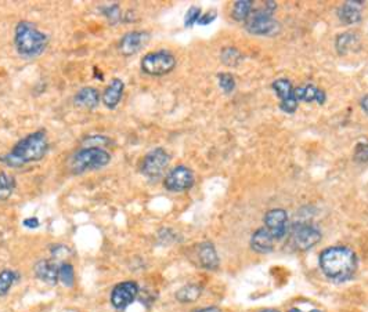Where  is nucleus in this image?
Segmentation results:
<instances>
[{
	"instance_id": "obj_25",
	"label": "nucleus",
	"mask_w": 368,
	"mask_h": 312,
	"mask_svg": "<svg viewBox=\"0 0 368 312\" xmlns=\"http://www.w3.org/2000/svg\"><path fill=\"white\" fill-rule=\"evenodd\" d=\"M58 282L64 286V287H74L75 285V268L71 263H67V261H63L60 264V268H58Z\"/></svg>"
},
{
	"instance_id": "obj_13",
	"label": "nucleus",
	"mask_w": 368,
	"mask_h": 312,
	"mask_svg": "<svg viewBox=\"0 0 368 312\" xmlns=\"http://www.w3.org/2000/svg\"><path fill=\"white\" fill-rule=\"evenodd\" d=\"M265 228L276 241L283 239L288 232V214L283 209H272L265 216Z\"/></svg>"
},
{
	"instance_id": "obj_18",
	"label": "nucleus",
	"mask_w": 368,
	"mask_h": 312,
	"mask_svg": "<svg viewBox=\"0 0 368 312\" xmlns=\"http://www.w3.org/2000/svg\"><path fill=\"white\" fill-rule=\"evenodd\" d=\"M101 101V94L98 93L97 89L94 87H83L80 89L75 97H74V102L75 105L78 107H82V108H86V109H94L98 107Z\"/></svg>"
},
{
	"instance_id": "obj_20",
	"label": "nucleus",
	"mask_w": 368,
	"mask_h": 312,
	"mask_svg": "<svg viewBox=\"0 0 368 312\" xmlns=\"http://www.w3.org/2000/svg\"><path fill=\"white\" fill-rule=\"evenodd\" d=\"M295 97L298 101H305V102H317L320 105H323L327 100L325 93L318 89L314 85H305V86H299L295 87Z\"/></svg>"
},
{
	"instance_id": "obj_11",
	"label": "nucleus",
	"mask_w": 368,
	"mask_h": 312,
	"mask_svg": "<svg viewBox=\"0 0 368 312\" xmlns=\"http://www.w3.org/2000/svg\"><path fill=\"white\" fill-rule=\"evenodd\" d=\"M277 97L280 98V109L285 113L292 115L299 105V101L295 97V89L288 79H277L272 85Z\"/></svg>"
},
{
	"instance_id": "obj_2",
	"label": "nucleus",
	"mask_w": 368,
	"mask_h": 312,
	"mask_svg": "<svg viewBox=\"0 0 368 312\" xmlns=\"http://www.w3.org/2000/svg\"><path fill=\"white\" fill-rule=\"evenodd\" d=\"M318 264L328 279L334 282H346L356 274L358 260L350 247L331 246L321 252Z\"/></svg>"
},
{
	"instance_id": "obj_36",
	"label": "nucleus",
	"mask_w": 368,
	"mask_h": 312,
	"mask_svg": "<svg viewBox=\"0 0 368 312\" xmlns=\"http://www.w3.org/2000/svg\"><path fill=\"white\" fill-rule=\"evenodd\" d=\"M360 107H361V109L368 115V94L364 96V97L361 98V101H360Z\"/></svg>"
},
{
	"instance_id": "obj_1",
	"label": "nucleus",
	"mask_w": 368,
	"mask_h": 312,
	"mask_svg": "<svg viewBox=\"0 0 368 312\" xmlns=\"http://www.w3.org/2000/svg\"><path fill=\"white\" fill-rule=\"evenodd\" d=\"M49 148L50 144L46 131L38 130L21 138L9 153L0 156V162L13 169L24 168L42 161L49 152Z\"/></svg>"
},
{
	"instance_id": "obj_6",
	"label": "nucleus",
	"mask_w": 368,
	"mask_h": 312,
	"mask_svg": "<svg viewBox=\"0 0 368 312\" xmlns=\"http://www.w3.org/2000/svg\"><path fill=\"white\" fill-rule=\"evenodd\" d=\"M176 64L177 60L169 50H158L147 53L140 63V68L146 75L164 76L171 74Z\"/></svg>"
},
{
	"instance_id": "obj_5",
	"label": "nucleus",
	"mask_w": 368,
	"mask_h": 312,
	"mask_svg": "<svg viewBox=\"0 0 368 312\" xmlns=\"http://www.w3.org/2000/svg\"><path fill=\"white\" fill-rule=\"evenodd\" d=\"M274 10L276 3L266 2L263 9L251 13V16L245 21V30L252 35L274 36L280 31V24L272 16Z\"/></svg>"
},
{
	"instance_id": "obj_9",
	"label": "nucleus",
	"mask_w": 368,
	"mask_h": 312,
	"mask_svg": "<svg viewBox=\"0 0 368 312\" xmlns=\"http://www.w3.org/2000/svg\"><path fill=\"white\" fill-rule=\"evenodd\" d=\"M195 177L191 169L187 166L173 168L164 180V187L171 192H184L193 188Z\"/></svg>"
},
{
	"instance_id": "obj_23",
	"label": "nucleus",
	"mask_w": 368,
	"mask_h": 312,
	"mask_svg": "<svg viewBox=\"0 0 368 312\" xmlns=\"http://www.w3.org/2000/svg\"><path fill=\"white\" fill-rule=\"evenodd\" d=\"M254 12V2L251 0H238L234 3L231 16L237 21H247V19Z\"/></svg>"
},
{
	"instance_id": "obj_37",
	"label": "nucleus",
	"mask_w": 368,
	"mask_h": 312,
	"mask_svg": "<svg viewBox=\"0 0 368 312\" xmlns=\"http://www.w3.org/2000/svg\"><path fill=\"white\" fill-rule=\"evenodd\" d=\"M122 21H124V23H131V21H136L135 13L129 10V12L127 13V16H124V19H122Z\"/></svg>"
},
{
	"instance_id": "obj_27",
	"label": "nucleus",
	"mask_w": 368,
	"mask_h": 312,
	"mask_svg": "<svg viewBox=\"0 0 368 312\" xmlns=\"http://www.w3.org/2000/svg\"><path fill=\"white\" fill-rule=\"evenodd\" d=\"M100 10H101L102 16L108 20V23L111 25H116L118 23L122 21V19H124V16H122V10H120L118 3H112V5L104 6Z\"/></svg>"
},
{
	"instance_id": "obj_7",
	"label": "nucleus",
	"mask_w": 368,
	"mask_h": 312,
	"mask_svg": "<svg viewBox=\"0 0 368 312\" xmlns=\"http://www.w3.org/2000/svg\"><path fill=\"white\" fill-rule=\"evenodd\" d=\"M140 296V286L136 280H124L116 283L109 293V302L118 312L128 309Z\"/></svg>"
},
{
	"instance_id": "obj_35",
	"label": "nucleus",
	"mask_w": 368,
	"mask_h": 312,
	"mask_svg": "<svg viewBox=\"0 0 368 312\" xmlns=\"http://www.w3.org/2000/svg\"><path fill=\"white\" fill-rule=\"evenodd\" d=\"M23 225H24L25 228H28V230H36V228H39L41 221H39L38 217H28V219H25V220L23 221Z\"/></svg>"
},
{
	"instance_id": "obj_12",
	"label": "nucleus",
	"mask_w": 368,
	"mask_h": 312,
	"mask_svg": "<svg viewBox=\"0 0 368 312\" xmlns=\"http://www.w3.org/2000/svg\"><path fill=\"white\" fill-rule=\"evenodd\" d=\"M150 42V34L146 31H131L122 36L119 42V52L122 56L132 57L138 54Z\"/></svg>"
},
{
	"instance_id": "obj_39",
	"label": "nucleus",
	"mask_w": 368,
	"mask_h": 312,
	"mask_svg": "<svg viewBox=\"0 0 368 312\" xmlns=\"http://www.w3.org/2000/svg\"><path fill=\"white\" fill-rule=\"evenodd\" d=\"M288 312H302L301 309H298V308H292V309H290ZM310 312H321V311H317V309H313V311H310Z\"/></svg>"
},
{
	"instance_id": "obj_24",
	"label": "nucleus",
	"mask_w": 368,
	"mask_h": 312,
	"mask_svg": "<svg viewBox=\"0 0 368 312\" xmlns=\"http://www.w3.org/2000/svg\"><path fill=\"white\" fill-rule=\"evenodd\" d=\"M358 43V36L354 32H345L336 38V50L339 54H347L354 50Z\"/></svg>"
},
{
	"instance_id": "obj_38",
	"label": "nucleus",
	"mask_w": 368,
	"mask_h": 312,
	"mask_svg": "<svg viewBox=\"0 0 368 312\" xmlns=\"http://www.w3.org/2000/svg\"><path fill=\"white\" fill-rule=\"evenodd\" d=\"M197 312H221V311L217 307H206V308L198 309Z\"/></svg>"
},
{
	"instance_id": "obj_22",
	"label": "nucleus",
	"mask_w": 368,
	"mask_h": 312,
	"mask_svg": "<svg viewBox=\"0 0 368 312\" xmlns=\"http://www.w3.org/2000/svg\"><path fill=\"white\" fill-rule=\"evenodd\" d=\"M20 279V274L14 269L5 268L0 271V297H6Z\"/></svg>"
},
{
	"instance_id": "obj_40",
	"label": "nucleus",
	"mask_w": 368,
	"mask_h": 312,
	"mask_svg": "<svg viewBox=\"0 0 368 312\" xmlns=\"http://www.w3.org/2000/svg\"><path fill=\"white\" fill-rule=\"evenodd\" d=\"M262 312H279V311H276V309H265Z\"/></svg>"
},
{
	"instance_id": "obj_29",
	"label": "nucleus",
	"mask_w": 368,
	"mask_h": 312,
	"mask_svg": "<svg viewBox=\"0 0 368 312\" xmlns=\"http://www.w3.org/2000/svg\"><path fill=\"white\" fill-rule=\"evenodd\" d=\"M82 144L85 146H94V148H104L111 144V138L107 135H87L83 138Z\"/></svg>"
},
{
	"instance_id": "obj_16",
	"label": "nucleus",
	"mask_w": 368,
	"mask_h": 312,
	"mask_svg": "<svg viewBox=\"0 0 368 312\" xmlns=\"http://www.w3.org/2000/svg\"><path fill=\"white\" fill-rule=\"evenodd\" d=\"M124 90H125L124 82L118 78L112 79L101 96V101L105 105V108L115 109L119 105L122 96H124Z\"/></svg>"
},
{
	"instance_id": "obj_8",
	"label": "nucleus",
	"mask_w": 368,
	"mask_h": 312,
	"mask_svg": "<svg viewBox=\"0 0 368 312\" xmlns=\"http://www.w3.org/2000/svg\"><path fill=\"white\" fill-rule=\"evenodd\" d=\"M171 162V155L166 152V149L158 146L151 149L142 162V175L150 180L160 179Z\"/></svg>"
},
{
	"instance_id": "obj_30",
	"label": "nucleus",
	"mask_w": 368,
	"mask_h": 312,
	"mask_svg": "<svg viewBox=\"0 0 368 312\" xmlns=\"http://www.w3.org/2000/svg\"><path fill=\"white\" fill-rule=\"evenodd\" d=\"M217 82H219L220 89H221L226 94L232 93V90H234V87H235V79L232 78L231 74H228V72L219 74V75H217Z\"/></svg>"
},
{
	"instance_id": "obj_34",
	"label": "nucleus",
	"mask_w": 368,
	"mask_h": 312,
	"mask_svg": "<svg viewBox=\"0 0 368 312\" xmlns=\"http://www.w3.org/2000/svg\"><path fill=\"white\" fill-rule=\"evenodd\" d=\"M216 17H217V12L216 10H209V12H206L205 14H202L199 17L198 25H202V27L209 25V24H212L216 20Z\"/></svg>"
},
{
	"instance_id": "obj_33",
	"label": "nucleus",
	"mask_w": 368,
	"mask_h": 312,
	"mask_svg": "<svg viewBox=\"0 0 368 312\" xmlns=\"http://www.w3.org/2000/svg\"><path fill=\"white\" fill-rule=\"evenodd\" d=\"M50 252H52V257H53L54 261H57V260H63V258H65L68 254H71L69 247L65 246V245H61V243H58V245H53L52 249H50Z\"/></svg>"
},
{
	"instance_id": "obj_31",
	"label": "nucleus",
	"mask_w": 368,
	"mask_h": 312,
	"mask_svg": "<svg viewBox=\"0 0 368 312\" xmlns=\"http://www.w3.org/2000/svg\"><path fill=\"white\" fill-rule=\"evenodd\" d=\"M202 16V10L198 8V6H191L187 13H186V17H184V27L186 28H191L194 27L195 24H198V20L199 17Z\"/></svg>"
},
{
	"instance_id": "obj_28",
	"label": "nucleus",
	"mask_w": 368,
	"mask_h": 312,
	"mask_svg": "<svg viewBox=\"0 0 368 312\" xmlns=\"http://www.w3.org/2000/svg\"><path fill=\"white\" fill-rule=\"evenodd\" d=\"M221 63L228 67H237L242 61V54L235 47H226L220 54Z\"/></svg>"
},
{
	"instance_id": "obj_32",
	"label": "nucleus",
	"mask_w": 368,
	"mask_h": 312,
	"mask_svg": "<svg viewBox=\"0 0 368 312\" xmlns=\"http://www.w3.org/2000/svg\"><path fill=\"white\" fill-rule=\"evenodd\" d=\"M354 161L358 164L368 162V142H358L354 148Z\"/></svg>"
},
{
	"instance_id": "obj_10",
	"label": "nucleus",
	"mask_w": 368,
	"mask_h": 312,
	"mask_svg": "<svg viewBox=\"0 0 368 312\" xmlns=\"http://www.w3.org/2000/svg\"><path fill=\"white\" fill-rule=\"evenodd\" d=\"M292 242L299 250H309L321 241V232L312 224L299 223L291 230Z\"/></svg>"
},
{
	"instance_id": "obj_19",
	"label": "nucleus",
	"mask_w": 368,
	"mask_h": 312,
	"mask_svg": "<svg viewBox=\"0 0 368 312\" xmlns=\"http://www.w3.org/2000/svg\"><path fill=\"white\" fill-rule=\"evenodd\" d=\"M362 2H345L338 9L339 20L346 25H353L361 21Z\"/></svg>"
},
{
	"instance_id": "obj_26",
	"label": "nucleus",
	"mask_w": 368,
	"mask_h": 312,
	"mask_svg": "<svg viewBox=\"0 0 368 312\" xmlns=\"http://www.w3.org/2000/svg\"><path fill=\"white\" fill-rule=\"evenodd\" d=\"M16 179L5 172L0 173V201H8L16 190Z\"/></svg>"
},
{
	"instance_id": "obj_4",
	"label": "nucleus",
	"mask_w": 368,
	"mask_h": 312,
	"mask_svg": "<svg viewBox=\"0 0 368 312\" xmlns=\"http://www.w3.org/2000/svg\"><path fill=\"white\" fill-rule=\"evenodd\" d=\"M111 153L104 148H94V146H85L79 149L69 161V169L74 175L79 176L86 172L100 170L109 165Z\"/></svg>"
},
{
	"instance_id": "obj_21",
	"label": "nucleus",
	"mask_w": 368,
	"mask_h": 312,
	"mask_svg": "<svg viewBox=\"0 0 368 312\" xmlns=\"http://www.w3.org/2000/svg\"><path fill=\"white\" fill-rule=\"evenodd\" d=\"M202 294V287L199 285H195V283H190V285H186L183 287H180L175 297L179 302H183V304H190V302H194L197 301Z\"/></svg>"
},
{
	"instance_id": "obj_14",
	"label": "nucleus",
	"mask_w": 368,
	"mask_h": 312,
	"mask_svg": "<svg viewBox=\"0 0 368 312\" xmlns=\"http://www.w3.org/2000/svg\"><path fill=\"white\" fill-rule=\"evenodd\" d=\"M58 268H60V264L57 261H54L53 258H43V260H39L35 265H34V274L35 276L49 285V286H56L58 282Z\"/></svg>"
},
{
	"instance_id": "obj_17",
	"label": "nucleus",
	"mask_w": 368,
	"mask_h": 312,
	"mask_svg": "<svg viewBox=\"0 0 368 312\" xmlns=\"http://www.w3.org/2000/svg\"><path fill=\"white\" fill-rule=\"evenodd\" d=\"M274 242H276V239L273 238V235L263 227V228H259L258 231L254 232V235L251 238V247L257 253L268 254V253L273 252Z\"/></svg>"
},
{
	"instance_id": "obj_3",
	"label": "nucleus",
	"mask_w": 368,
	"mask_h": 312,
	"mask_svg": "<svg viewBox=\"0 0 368 312\" xmlns=\"http://www.w3.org/2000/svg\"><path fill=\"white\" fill-rule=\"evenodd\" d=\"M49 45V36L38 30L30 21H20L14 32V46L23 58L34 60L45 53Z\"/></svg>"
},
{
	"instance_id": "obj_15",
	"label": "nucleus",
	"mask_w": 368,
	"mask_h": 312,
	"mask_svg": "<svg viewBox=\"0 0 368 312\" xmlns=\"http://www.w3.org/2000/svg\"><path fill=\"white\" fill-rule=\"evenodd\" d=\"M195 256L202 268L208 271H215L219 267L217 252L210 242H202L195 247Z\"/></svg>"
}]
</instances>
